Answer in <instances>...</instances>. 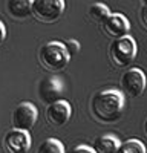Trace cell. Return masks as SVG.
I'll return each instance as SVG.
<instances>
[{
    "label": "cell",
    "instance_id": "1",
    "mask_svg": "<svg viewBox=\"0 0 147 153\" xmlns=\"http://www.w3.org/2000/svg\"><path fill=\"white\" fill-rule=\"evenodd\" d=\"M122 109H124V95L117 89L98 92L91 101L92 115L104 124L118 121L122 115Z\"/></svg>",
    "mask_w": 147,
    "mask_h": 153
},
{
    "label": "cell",
    "instance_id": "2",
    "mask_svg": "<svg viewBox=\"0 0 147 153\" xmlns=\"http://www.w3.org/2000/svg\"><path fill=\"white\" fill-rule=\"evenodd\" d=\"M69 58L71 57L68 55L63 43L60 42H49L43 45L39 52V60L42 66L51 72H58L65 69L69 63Z\"/></svg>",
    "mask_w": 147,
    "mask_h": 153
},
{
    "label": "cell",
    "instance_id": "3",
    "mask_svg": "<svg viewBox=\"0 0 147 153\" xmlns=\"http://www.w3.org/2000/svg\"><path fill=\"white\" fill-rule=\"evenodd\" d=\"M109 55L117 68H127L137 57V42L129 35L114 40L109 48Z\"/></svg>",
    "mask_w": 147,
    "mask_h": 153
},
{
    "label": "cell",
    "instance_id": "4",
    "mask_svg": "<svg viewBox=\"0 0 147 153\" xmlns=\"http://www.w3.org/2000/svg\"><path fill=\"white\" fill-rule=\"evenodd\" d=\"M65 11L63 0H35L31 2V14L43 23L57 22Z\"/></svg>",
    "mask_w": 147,
    "mask_h": 153
},
{
    "label": "cell",
    "instance_id": "5",
    "mask_svg": "<svg viewBox=\"0 0 147 153\" xmlns=\"http://www.w3.org/2000/svg\"><path fill=\"white\" fill-rule=\"evenodd\" d=\"M120 86H121V91L127 97L138 98L140 95H143V92L146 91V86H147L146 74L138 68L129 69L121 75Z\"/></svg>",
    "mask_w": 147,
    "mask_h": 153
},
{
    "label": "cell",
    "instance_id": "6",
    "mask_svg": "<svg viewBox=\"0 0 147 153\" xmlns=\"http://www.w3.org/2000/svg\"><path fill=\"white\" fill-rule=\"evenodd\" d=\"M37 109L34 104L24 101L16 106V109L12 110V129L20 130V132H29L37 123Z\"/></svg>",
    "mask_w": 147,
    "mask_h": 153
},
{
    "label": "cell",
    "instance_id": "7",
    "mask_svg": "<svg viewBox=\"0 0 147 153\" xmlns=\"http://www.w3.org/2000/svg\"><path fill=\"white\" fill-rule=\"evenodd\" d=\"M101 28L106 35H109L114 40H120V38L129 35L130 25H129V20L122 14H110L101 23Z\"/></svg>",
    "mask_w": 147,
    "mask_h": 153
},
{
    "label": "cell",
    "instance_id": "8",
    "mask_svg": "<svg viewBox=\"0 0 147 153\" xmlns=\"http://www.w3.org/2000/svg\"><path fill=\"white\" fill-rule=\"evenodd\" d=\"M31 147V136L28 132L9 130L3 138V149L6 153H28Z\"/></svg>",
    "mask_w": 147,
    "mask_h": 153
},
{
    "label": "cell",
    "instance_id": "9",
    "mask_svg": "<svg viewBox=\"0 0 147 153\" xmlns=\"http://www.w3.org/2000/svg\"><path fill=\"white\" fill-rule=\"evenodd\" d=\"M71 113H72L71 104L65 100H60V101H55V103H52V104H48V107H46V120L55 127H61L69 121Z\"/></svg>",
    "mask_w": 147,
    "mask_h": 153
},
{
    "label": "cell",
    "instance_id": "10",
    "mask_svg": "<svg viewBox=\"0 0 147 153\" xmlns=\"http://www.w3.org/2000/svg\"><path fill=\"white\" fill-rule=\"evenodd\" d=\"M61 94H63V87H61V81L55 76H46L42 80L40 87H39V95L40 100L46 104H52L55 101L61 100Z\"/></svg>",
    "mask_w": 147,
    "mask_h": 153
},
{
    "label": "cell",
    "instance_id": "11",
    "mask_svg": "<svg viewBox=\"0 0 147 153\" xmlns=\"http://www.w3.org/2000/svg\"><path fill=\"white\" fill-rule=\"evenodd\" d=\"M120 146H121V143L117 136L103 135V136H98L94 141L92 150L95 153H118Z\"/></svg>",
    "mask_w": 147,
    "mask_h": 153
},
{
    "label": "cell",
    "instance_id": "12",
    "mask_svg": "<svg viewBox=\"0 0 147 153\" xmlns=\"http://www.w3.org/2000/svg\"><path fill=\"white\" fill-rule=\"evenodd\" d=\"M6 11L11 17L17 20L26 19L31 16V2L29 0H8Z\"/></svg>",
    "mask_w": 147,
    "mask_h": 153
},
{
    "label": "cell",
    "instance_id": "13",
    "mask_svg": "<svg viewBox=\"0 0 147 153\" xmlns=\"http://www.w3.org/2000/svg\"><path fill=\"white\" fill-rule=\"evenodd\" d=\"M88 12H89L91 20H94L95 23H103L110 16L109 8L106 5H103V3H94V5H91Z\"/></svg>",
    "mask_w": 147,
    "mask_h": 153
},
{
    "label": "cell",
    "instance_id": "14",
    "mask_svg": "<svg viewBox=\"0 0 147 153\" xmlns=\"http://www.w3.org/2000/svg\"><path fill=\"white\" fill-rule=\"evenodd\" d=\"M37 153H65V146L55 138H48L39 146Z\"/></svg>",
    "mask_w": 147,
    "mask_h": 153
},
{
    "label": "cell",
    "instance_id": "15",
    "mask_svg": "<svg viewBox=\"0 0 147 153\" xmlns=\"http://www.w3.org/2000/svg\"><path fill=\"white\" fill-rule=\"evenodd\" d=\"M118 153H147V150L140 139H129L120 146Z\"/></svg>",
    "mask_w": 147,
    "mask_h": 153
},
{
    "label": "cell",
    "instance_id": "16",
    "mask_svg": "<svg viewBox=\"0 0 147 153\" xmlns=\"http://www.w3.org/2000/svg\"><path fill=\"white\" fill-rule=\"evenodd\" d=\"M63 46H65V49H66V52H68L69 57H71V55H75V54L78 52V49H80V45H78V42H75V40H69V42L63 43Z\"/></svg>",
    "mask_w": 147,
    "mask_h": 153
},
{
    "label": "cell",
    "instance_id": "17",
    "mask_svg": "<svg viewBox=\"0 0 147 153\" xmlns=\"http://www.w3.org/2000/svg\"><path fill=\"white\" fill-rule=\"evenodd\" d=\"M68 153H95V152L89 146H77V147H74L71 152H68Z\"/></svg>",
    "mask_w": 147,
    "mask_h": 153
},
{
    "label": "cell",
    "instance_id": "18",
    "mask_svg": "<svg viewBox=\"0 0 147 153\" xmlns=\"http://www.w3.org/2000/svg\"><path fill=\"white\" fill-rule=\"evenodd\" d=\"M140 20H141V25L147 29V3H143V6H141V11H140Z\"/></svg>",
    "mask_w": 147,
    "mask_h": 153
},
{
    "label": "cell",
    "instance_id": "19",
    "mask_svg": "<svg viewBox=\"0 0 147 153\" xmlns=\"http://www.w3.org/2000/svg\"><path fill=\"white\" fill-rule=\"evenodd\" d=\"M5 37H6V29H5V26H3V23L0 22V45L3 43Z\"/></svg>",
    "mask_w": 147,
    "mask_h": 153
},
{
    "label": "cell",
    "instance_id": "20",
    "mask_svg": "<svg viewBox=\"0 0 147 153\" xmlns=\"http://www.w3.org/2000/svg\"><path fill=\"white\" fill-rule=\"evenodd\" d=\"M144 130H146V135H147V120H146V124H144Z\"/></svg>",
    "mask_w": 147,
    "mask_h": 153
}]
</instances>
